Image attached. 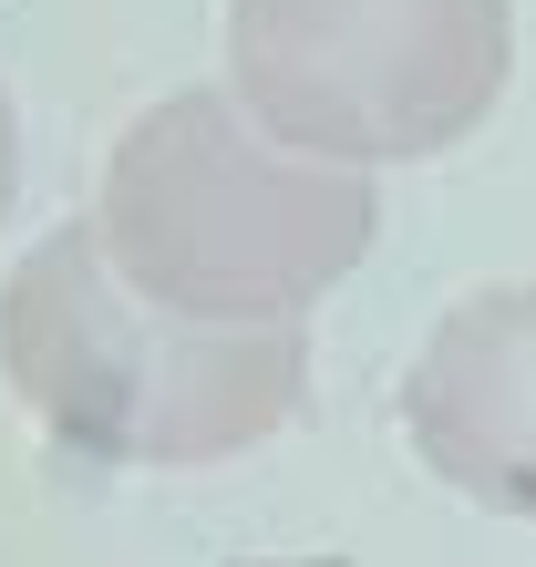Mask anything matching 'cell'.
Masks as SVG:
<instances>
[{
	"mask_svg": "<svg viewBox=\"0 0 536 567\" xmlns=\"http://www.w3.org/2000/svg\"><path fill=\"white\" fill-rule=\"evenodd\" d=\"M0 382L62 454L114 475H186L268 444L310 392V320H186L155 310L104 227L62 217L0 269Z\"/></svg>",
	"mask_w": 536,
	"mask_h": 567,
	"instance_id": "6da1fadb",
	"label": "cell"
},
{
	"mask_svg": "<svg viewBox=\"0 0 536 567\" xmlns=\"http://www.w3.org/2000/svg\"><path fill=\"white\" fill-rule=\"evenodd\" d=\"M402 433L464 506L536 526V279L464 289L402 372Z\"/></svg>",
	"mask_w": 536,
	"mask_h": 567,
	"instance_id": "277c9868",
	"label": "cell"
},
{
	"mask_svg": "<svg viewBox=\"0 0 536 567\" xmlns=\"http://www.w3.org/2000/svg\"><path fill=\"white\" fill-rule=\"evenodd\" d=\"M227 93L299 155L423 165L506 104L516 0H227Z\"/></svg>",
	"mask_w": 536,
	"mask_h": 567,
	"instance_id": "3957f363",
	"label": "cell"
},
{
	"mask_svg": "<svg viewBox=\"0 0 536 567\" xmlns=\"http://www.w3.org/2000/svg\"><path fill=\"white\" fill-rule=\"evenodd\" d=\"M11 186H21V124H11V93H0V217H11Z\"/></svg>",
	"mask_w": 536,
	"mask_h": 567,
	"instance_id": "5b68a950",
	"label": "cell"
},
{
	"mask_svg": "<svg viewBox=\"0 0 536 567\" xmlns=\"http://www.w3.org/2000/svg\"><path fill=\"white\" fill-rule=\"evenodd\" d=\"M104 258L186 320H310L361 269L382 227L372 165H330L279 145L227 83H176L145 104L93 186Z\"/></svg>",
	"mask_w": 536,
	"mask_h": 567,
	"instance_id": "7a4b0ae2",
	"label": "cell"
}]
</instances>
